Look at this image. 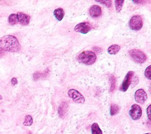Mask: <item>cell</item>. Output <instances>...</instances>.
I'll use <instances>...</instances> for the list:
<instances>
[{
	"mask_svg": "<svg viewBox=\"0 0 151 134\" xmlns=\"http://www.w3.org/2000/svg\"><path fill=\"white\" fill-rule=\"evenodd\" d=\"M0 48L8 52H18L21 49L20 44L14 35H4L0 39Z\"/></svg>",
	"mask_w": 151,
	"mask_h": 134,
	"instance_id": "cell-1",
	"label": "cell"
},
{
	"mask_svg": "<svg viewBox=\"0 0 151 134\" xmlns=\"http://www.w3.org/2000/svg\"><path fill=\"white\" fill-rule=\"evenodd\" d=\"M77 59L80 63L86 65H92L96 61L97 56L93 51H84L78 54Z\"/></svg>",
	"mask_w": 151,
	"mask_h": 134,
	"instance_id": "cell-2",
	"label": "cell"
},
{
	"mask_svg": "<svg viewBox=\"0 0 151 134\" xmlns=\"http://www.w3.org/2000/svg\"><path fill=\"white\" fill-rule=\"evenodd\" d=\"M129 54L132 59L136 63L143 64L146 60L147 57L144 52L138 49H132L129 51Z\"/></svg>",
	"mask_w": 151,
	"mask_h": 134,
	"instance_id": "cell-3",
	"label": "cell"
},
{
	"mask_svg": "<svg viewBox=\"0 0 151 134\" xmlns=\"http://www.w3.org/2000/svg\"><path fill=\"white\" fill-rule=\"evenodd\" d=\"M129 27L134 31H139L143 27V19L140 15H133L129 22Z\"/></svg>",
	"mask_w": 151,
	"mask_h": 134,
	"instance_id": "cell-4",
	"label": "cell"
},
{
	"mask_svg": "<svg viewBox=\"0 0 151 134\" xmlns=\"http://www.w3.org/2000/svg\"><path fill=\"white\" fill-rule=\"evenodd\" d=\"M68 95L74 102L77 103L83 104L85 102V98L83 95L76 89H70L68 91Z\"/></svg>",
	"mask_w": 151,
	"mask_h": 134,
	"instance_id": "cell-5",
	"label": "cell"
},
{
	"mask_svg": "<svg viewBox=\"0 0 151 134\" xmlns=\"http://www.w3.org/2000/svg\"><path fill=\"white\" fill-rule=\"evenodd\" d=\"M129 113L132 120H137L141 117L142 115V110L139 105L133 104L132 105Z\"/></svg>",
	"mask_w": 151,
	"mask_h": 134,
	"instance_id": "cell-6",
	"label": "cell"
},
{
	"mask_svg": "<svg viewBox=\"0 0 151 134\" xmlns=\"http://www.w3.org/2000/svg\"><path fill=\"white\" fill-rule=\"evenodd\" d=\"M91 28H92V25L90 22H82L77 24L74 27V30L76 32L86 34L88 33L91 30Z\"/></svg>",
	"mask_w": 151,
	"mask_h": 134,
	"instance_id": "cell-7",
	"label": "cell"
},
{
	"mask_svg": "<svg viewBox=\"0 0 151 134\" xmlns=\"http://www.w3.org/2000/svg\"><path fill=\"white\" fill-rule=\"evenodd\" d=\"M134 72L133 71H129L127 72L120 86V91L123 92L127 91V90L128 89L132 82V80L134 76Z\"/></svg>",
	"mask_w": 151,
	"mask_h": 134,
	"instance_id": "cell-8",
	"label": "cell"
},
{
	"mask_svg": "<svg viewBox=\"0 0 151 134\" xmlns=\"http://www.w3.org/2000/svg\"><path fill=\"white\" fill-rule=\"evenodd\" d=\"M147 99V94L143 89L137 90L134 93L135 101L140 104H143Z\"/></svg>",
	"mask_w": 151,
	"mask_h": 134,
	"instance_id": "cell-9",
	"label": "cell"
},
{
	"mask_svg": "<svg viewBox=\"0 0 151 134\" xmlns=\"http://www.w3.org/2000/svg\"><path fill=\"white\" fill-rule=\"evenodd\" d=\"M102 10L100 6L97 5H93L90 7L89 14L91 17L97 18L101 15Z\"/></svg>",
	"mask_w": 151,
	"mask_h": 134,
	"instance_id": "cell-10",
	"label": "cell"
},
{
	"mask_svg": "<svg viewBox=\"0 0 151 134\" xmlns=\"http://www.w3.org/2000/svg\"><path fill=\"white\" fill-rule=\"evenodd\" d=\"M18 17V21L19 24L22 25H28L29 21H30V17L29 15L24 14L21 12H19L17 14Z\"/></svg>",
	"mask_w": 151,
	"mask_h": 134,
	"instance_id": "cell-11",
	"label": "cell"
},
{
	"mask_svg": "<svg viewBox=\"0 0 151 134\" xmlns=\"http://www.w3.org/2000/svg\"><path fill=\"white\" fill-rule=\"evenodd\" d=\"M49 70L48 68H46L43 71H36L33 74V79L35 81L45 79L46 78L49 74Z\"/></svg>",
	"mask_w": 151,
	"mask_h": 134,
	"instance_id": "cell-12",
	"label": "cell"
},
{
	"mask_svg": "<svg viewBox=\"0 0 151 134\" xmlns=\"http://www.w3.org/2000/svg\"><path fill=\"white\" fill-rule=\"evenodd\" d=\"M68 109V104L65 102H62L58 108V114L61 118H64V117L65 116L67 113Z\"/></svg>",
	"mask_w": 151,
	"mask_h": 134,
	"instance_id": "cell-13",
	"label": "cell"
},
{
	"mask_svg": "<svg viewBox=\"0 0 151 134\" xmlns=\"http://www.w3.org/2000/svg\"><path fill=\"white\" fill-rule=\"evenodd\" d=\"M54 15L55 18L58 21H60L63 19L64 16V11L62 8H58L54 11Z\"/></svg>",
	"mask_w": 151,
	"mask_h": 134,
	"instance_id": "cell-14",
	"label": "cell"
},
{
	"mask_svg": "<svg viewBox=\"0 0 151 134\" xmlns=\"http://www.w3.org/2000/svg\"><path fill=\"white\" fill-rule=\"evenodd\" d=\"M120 50V46L117 44H113L111 45L107 48V52L110 55H115Z\"/></svg>",
	"mask_w": 151,
	"mask_h": 134,
	"instance_id": "cell-15",
	"label": "cell"
},
{
	"mask_svg": "<svg viewBox=\"0 0 151 134\" xmlns=\"http://www.w3.org/2000/svg\"><path fill=\"white\" fill-rule=\"evenodd\" d=\"M91 133L92 134H103V132L100 128L99 125L97 123H94L92 124L91 127Z\"/></svg>",
	"mask_w": 151,
	"mask_h": 134,
	"instance_id": "cell-16",
	"label": "cell"
},
{
	"mask_svg": "<svg viewBox=\"0 0 151 134\" xmlns=\"http://www.w3.org/2000/svg\"><path fill=\"white\" fill-rule=\"evenodd\" d=\"M8 22L11 25H15L18 22L17 14H11L8 17Z\"/></svg>",
	"mask_w": 151,
	"mask_h": 134,
	"instance_id": "cell-17",
	"label": "cell"
},
{
	"mask_svg": "<svg viewBox=\"0 0 151 134\" xmlns=\"http://www.w3.org/2000/svg\"><path fill=\"white\" fill-rule=\"evenodd\" d=\"M119 112V106L116 104H111L110 107V115L114 116Z\"/></svg>",
	"mask_w": 151,
	"mask_h": 134,
	"instance_id": "cell-18",
	"label": "cell"
},
{
	"mask_svg": "<svg viewBox=\"0 0 151 134\" xmlns=\"http://www.w3.org/2000/svg\"><path fill=\"white\" fill-rule=\"evenodd\" d=\"M124 0H116L114 1V5H115V8L117 12H120L122 10L123 3H124Z\"/></svg>",
	"mask_w": 151,
	"mask_h": 134,
	"instance_id": "cell-19",
	"label": "cell"
},
{
	"mask_svg": "<svg viewBox=\"0 0 151 134\" xmlns=\"http://www.w3.org/2000/svg\"><path fill=\"white\" fill-rule=\"evenodd\" d=\"M32 122H33V119H32V116L31 115H27L25 117L24 121L23 122V125L25 126H29L32 124Z\"/></svg>",
	"mask_w": 151,
	"mask_h": 134,
	"instance_id": "cell-20",
	"label": "cell"
},
{
	"mask_svg": "<svg viewBox=\"0 0 151 134\" xmlns=\"http://www.w3.org/2000/svg\"><path fill=\"white\" fill-rule=\"evenodd\" d=\"M110 81L111 82V85H110V91H113L114 89H115V86H116V78L114 76L111 75L110 79Z\"/></svg>",
	"mask_w": 151,
	"mask_h": 134,
	"instance_id": "cell-21",
	"label": "cell"
},
{
	"mask_svg": "<svg viewBox=\"0 0 151 134\" xmlns=\"http://www.w3.org/2000/svg\"><path fill=\"white\" fill-rule=\"evenodd\" d=\"M97 2L101 3L104 5H106L107 8H110L111 6L112 1L111 0H99V1H96Z\"/></svg>",
	"mask_w": 151,
	"mask_h": 134,
	"instance_id": "cell-22",
	"label": "cell"
},
{
	"mask_svg": "<svg viewBox=\"0 0 151 134\" xmlns=\"http://www.w3.org/2000/svg\"><path fill=\"white\" fill-rule=\"evenodd\" d=\"M145 77L149 79H151V66H149L145 70Z\"/></svg>",
	"mask_w": 151,
	"mask_h": 134,
	"instance_id": "cell-23",
	"label": "cell"
},
{
	"mask_svg": "<svg viewBox=\"0 0 151 134\" xmlns=\"http://www.w3.org/2000/svg\"><path fill=\"white\" fill-rule=\"evenodd\" d=\"M150 109H151V105L149 104L147 109H146V113H147V117H148V119L149 120H151V117H150Z\"/></svg>",
	"mask_w": 151,
	"mask_h": 134,
	"instance_id": "cell-24",
	"label": "cell"
},
{
	"mask_svg": "<svg viewBox=\"0 0 151 134\" xmlns=\"http://www.w3.org/2000/svg\"><path fill=\"white\" fill-rule=\"evenodd\" d=\"M11 81L12 85H13V86H14V85H15V84H17L18 83L17 79L15 77H13V78H12V79H11Z\"/></svg>",
	"mask_w": 151,
	"mask_h": 134,
	"instance_id": "cell-25",
	"label": "cell"
},
{
	"mask_svg": "<svg viewBox=\"0 0 151 134\" xmlns=\"http://www.w3.org/2000/svg\"><path fill=\"white\" fill-rule=\"evenodd\" d=\"M132 2H133V3H134V4H142L143 2H145L146 1H140H140H139V0H137V1H134V0H133Z\"/></svg>",
	"mask_w": 151,
	"mask_h": 134,
	"instance_id": "cell-26",
	"label": "cell"
},
{
	"mask_svg": "<svg viewBox=\"0 0 151 134\" xmlns=\"http://www.w3.org/2000/svg\"><path fill=\"white\" fill-rule=\"evenodd\" d=\"M5 53V51H4L2 49L0 48V55H3V54H4Z\"/></svg>",
	"mask_w": 151,
	"mask_h": 134,
	"instance_id": "cell-27",
	"label": "cell"
},
{
	"mask_svg": "<svg viewBox=\"0 0 151 134\" xmlns=\"http://www.w3.org/2000/svg\"><path fill=\"white\" fill-rule=\"evenodd\" d=\"M1 99H2V96L0 95V100H1Z\"/></svg>",
	"mask_w": 151,
	"mask_h": 134,
	"instance_id": "cell-28",
	"label": "cell"
},
{
	"mask_svg": "<svg viewBox=\"0 0 151 134\" xmlns=\"http://www.w3.org/2000/svg\"><path fill=\"white\" fill-rule=\"evenodd\" d=\"M27 134H33L32 133H31V132H29L28 133H27Z\"/></svg>",
	"mask_w": 151,
	"mask_h": 134,
	"instance_id": "cell-29",
	"label": "cell"
},
{
	"mask_svg": "<svg viewBox=\"0 0 151 134\" xmlns=\"http://www.w3.org/2000/svg\"><path fill=\"white\" fill-rule=\"evenodd\" d=\"M144 134H151L150 133H144Z\"/></svg>",
	"mask_w": 151,
	"mask_h": 134,
	"instance_id": "cell-30",
	"label": "cell"
}]
</instances>
